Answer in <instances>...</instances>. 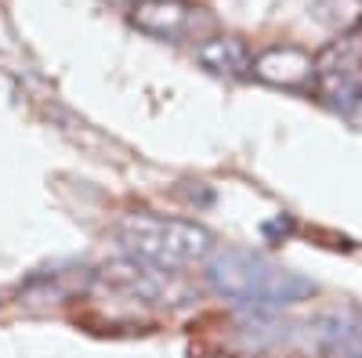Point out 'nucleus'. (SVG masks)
Here are the masks:
<instances>
[{"mask_svg": "<svg viewBox=\"0 0 362 358\" xmlns=\"http://www.w3.org/2000/svg\"><path fill=\"white\" fill-rule=\"evenodd\" d=\"M196 62L210 73V76H221V80H243L254 69V54L250 47L239 40V37H206L203 44H196Z\"/></svg>", "mask_w": 362, "mask_h": 358, "instance_id": "nucleus-6", "label": "nucleus"}, {"mask_svg": "<svg viewBox=\"0 0 362 358\" xmlns=\"http://www.w3.org/2000/svg\"><path fill=\"white\" fill-rule=\"evenodd\" d=\"M312 22L329 33H355L362 29V0H312Z\"/></svg>", "mask_w": 362, "mask_h": 358, "instance_id": "nucleus-7", "label": "nucleus"}, {"mask_svg": "<svg viewBox=\"0 0 362 358\" xmlns=\"http://www.w3.org/2000/svg\"><path fill=\"white\" fill-rule=\"evenodd\" d=\"M206 268V286L218 297L232 304H243L254 311H279V308H293L305 304L308 297H315V282L308 275H300L297 268L257 253V250H243V246H225L214 250Z\"/></svg>", "mask_w": 362, "mask_h": 358, "instance_id": "nucleus-1", "label": "nucleus"}, {"mask_svg": "<svg viewBox=\"0 0 362 358\" xmlns=\"http://www.w3.org/2000/svg\"><path fill=\"white\" fill-rule=\"evenodd\" d=\"M116 239L127 250V257H138L153 268L167 272H185V268L206 264L218 250L214 232L189 217H163V214H124L116 221Z\"/></svg>", "mask_w": 362, "mask_h": 358, "instance_id": "nucleus-2", "label": "nucleus"}, {"mask_svg": "<svg viewBox=\"0 0 362 358\" xmlns=\"http://www.w3.org/2000/svg\"><path fill=\"white\" fill-rule=\"evenodd\" d=\"M131 25L145 37H156V40H206L214 33V15L206 8L192 4V0H134L131 4Z\"/></svg>", "mask_w": 362, "mask_h": 358, "instance_id": "nucleus-4", "label": "nucleus"}, {"mask_svg": "<svg viewBox=\"0 0 362 358\" xmlns=\"http://www.w3.org/2000/svg\"><path fill=\"white\" fill-rule=\"evenodd\" d=\"M315 91L329 109L362 127V29L341 33L315 54Z\"/></svg>", "mask_w": 362, "mask_h": 358, "instance_id": "nucleus-3", "label": "nucleus"}, {"mask_svg": "<svg viewBox=\"0 0 362 358\" xmlns=\"http://www.w3.org/2000/svg\"><path fill=\"white\" fill-rule=\"evenodd\" d=\"M261 83L279 91H312L315 87V58L297 44H272L254 54V69Z\"/></svg>", "mask_w": 362, "mask_h": 358, "instance_id": "nucleus-5", "label": "nucleus"}]
</instances>
